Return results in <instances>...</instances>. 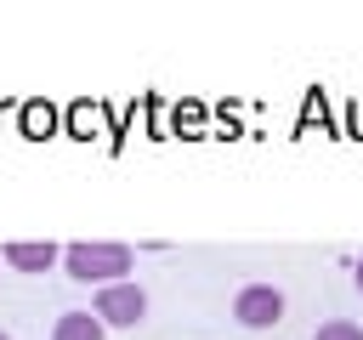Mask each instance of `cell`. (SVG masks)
<instances>
[{
    "label": "cell",
    "instance_id": "1",
    "mask_svg": "<svg viewBox=\"0 0 363 340\" xmlns=\"http://www.w3.org/2000/svg\"><path fill=\"white\" fill-rule=\"evenodd\" d=\"M62 272L74 283H119V272H130V249L125 244H68L62 249Z\"/></svg>",
    "mask_w": 363,
    "mask_h": 340
},
{
    "label": "cell",
    "instance_id": "2",
    "mask_svg": "<svg viewBox=\"0 0 363 340\" xmlns=\"http://www.w3.org/2000/svg\"><path fill=\"white\" fill-rule=\"evenodd\" d=\"M108 329H136L142 317H147V295L136 289V283H108V289H96V306H91Z\"/></svg>",
    "mask_w": 363,
    "mask_h": 340
},
{
    "label": "cell",
    "instance_id": "3",
    "mask_svg": "<svg viewBox=\"0 0 363 340\" xmlns=\"http://www.w3.org/2000/svg\"><path fill=\"white\" fill-rule=\"evenodd\" d=\"M233 317L244 329H272V323H284V295L272 283H244L233 295Z\"/></svg>",
    "mask_w": 363,
    "mask_h": 340
},
{
    "label": "cell",
    "instance_id": "4",
    "mask_svg": "<svg viewBox=\"0 0 363 340\" xmlns=\"http://www.w3.org/2000/svg\"><path fill=\"white\" fill-rule=\"evenodd\" d=\"M57 261H62L57 244H6V266H17V272H51Z\"/></svg>",
    "mask_w": 363,
    "mask_h": 340
},
{
    "label": "cell",
    "instance_id": "5",
    "mask_svg": "<svg viewBox=\"0 0 363 340\" xmlns=\"http://www.w3.org/2000/svg\"><path fill=\"white\" fill-rule=\"evenodd\" d=\"M102 334H108V323L96 312H62L51 323V340H102Z\"/></svg>",
    "mask_w": 363,
    "mask_h": 340
},
{
    "label": "cell",
    "instance_id": "6",
    "mask_svg": "<svg viewBox=\"0 0 363 340\" xmlns=\"http://www.w3.org/2000/svg\"><path fill=\"white\" fill-rule=\"evenodd\" d=\"M312 340H363V323H352V317H329V323H318Z\"/></svg>",
    "mask_w": 363,
    "mask_h": 340
},
{
    "label": "cell",
    "instance_id": "7",
    "mask_svg": "<svg viewBox=\"0 0 363 340\" xmlns=\"http://www.w3.org/2000/svg\"><path fill=\"white\" fill-rule=\"evenodd\" d=\"M352 278H357V289H363V261H357V272H352Z\"/></svg>",
    "mask_w": 363,
    "mask_h": 340
},
{
    "label": "cell",
    "instance_id": "8",
    "mask_svg": "<svg viewBox=\"0 0 363 340\" xmlns=\"http://www.w3.org/2000/svg\"><path fill=\"white\" fill-rule=\"evenodd\" d=\"M0 340H11V334H0Z\"/></svg>",
    "mask_w": 363,
    "mask_h": 340
}]
</instances>
